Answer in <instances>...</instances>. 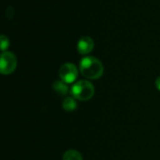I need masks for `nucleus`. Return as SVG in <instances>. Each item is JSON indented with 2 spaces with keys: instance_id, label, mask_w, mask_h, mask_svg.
<instances>
[{
  "instance_id": "obj_6",
  "label": "nucleus",
  "mask_w": 160,
  "mask_h": 160,
  "mask_svg": "<svg viewBox=\"0 0 160 160\" xmlns=\"http://www.w3.org/2000/svg\"><path fill=\"white\" fill-rule=\"evenodd\" d=\"M52 88L60 96H66L68 92V83H66L63 81H55L52 83Z\"/></svg>"
},
{
  "instance_id": "obj_7",
  "label": "nucleus",
  "mask_w": 160,
  "mask_h": 160,
  "mask_svg": "<svg viewBox=\"0 0 160 160\" xmlns=\"http://www.w3.org/2000/svg\"><path fill=\"white\" fill-rule=\"evenodd\" d=\"M63 109L67 112H72L74 110H76L77 108V102H76V98H74L73 97H68L63 100L62 103Z\"/></svg>"
},
{
  "instance_id": "obj_4",
  "label": "nucleus",
  "mask_w": 160,
  "mask_h": 160,
  "mask_svg": "<svg viewBox=\"0 0 160 160\" xmlns=\"http://www.w3.org/2000/svg\"><path fill=\"white\" fill-rule=\"evenodd\" d=\"M59 77L61 81L65 82L66 83L74 82L78 77L77 67L72 63L64 64L59 69Z\"/></svg>"
},
{
  "instance_id": "obj_5",
  "label": "nucleus",
  "mask_w": 160,
  "mask_h": 160,
  "mask_svg": "<svg viewBox=\"0 0 160 160\" xmlns=\"http://www.w3.org/2000/svg\"><path fill=\"white\" fill-rule=\"evenodd\" d=\"M77 49L81 54H88L94 49L93 39L90 37H82L78 42Z\"/></svg>"
},
{
  "instance_id": "obj_10",
  "label": "nucleus",
  "mask_w": 160,
  "mask_h": 160,
  "mask_svg": "<svg viewBox=\"0 0 160 160\" xmlns=\"http://www.w3.org/2000/svg\"><path fill=\"white\" fill-rule=\"evenodd\" d=\"M156 87L160 91V76L156 80Z\"/></svg>"
},
{
  "instance_id": "obj_2",
  "label": "nucleus",
  "mask_w": 160,
  "mask_h": 160,
  "mask_svg": "<svg viewBox=\"0 0 160 160\" xmlns=\"http://www.w3.org/2000/svg\"><path fill=\"white\" fill-rule=\"evenodd\" d=\"M71 95L74 98L81 101H87L91 99L95 94L94 85L85 80L76 82L71 87Z\"/></svg>"
},
{
  "instance_id": "obj_9",
  "label": "nucleus",
  "mask_w": 160,
  "mask_h": 160,
  "mask_svg": "<svg viewBox=\"0 0 160 160\" xmlns=\"http://www.w3.org/2000/svg\"><path fill=\"white\" fill-rule=\"evenodd\" d=\"M0 46H1L2 52H5L6 49H8V46H9V40H8V38L5 35L1 36V44H0Z\"/></svg>"
},
{
  "instance_id": "obj_1",
  "label": "nucleus",
  "mask_w": 160,
  "mask_h": 160,
  "mask_svg": "<svg viewBox=\"0 0 160 160\" xmlns=\"http://www.w3.org/2000/svg\"><path fill=\"white\" fill-rule=\"evenodd\" d=\"M103 65L96 57L86 56L80 62V71L82 75L90 80L99 79L103 74Z\"/></svg>"
},
{
  "instance_id": "obj_3",
  "label": "nucleus",
  "mask_w": 160,
  "mask_h": 160,
  "mask_svg": "<svg viewBox=\"0 0 160 160\" xmlns=\"http://www.w3.org/2000/svg\"><path fill=\"white\" fill-rule=\"evenodd\" d=\"M17 67V58L10 52H3L0 57V72L3 75L11 74Z\"/></svg>"
},
{
  "instance_id": "obj_8",
  "label": "nucleus",
  "mask_w": 160,
  "mask_h": 160,
  "mask_svg": "<svg viewBox=\"0 0 160 160\" xmlns=\"http://www.w3.org/2000/svg\"><path fill=\"white\" fill-rule=\"evenodd\" d=\"M63 160H82V157L76 150H68L64 154Z\"/></svg>"
}]
</instances>
